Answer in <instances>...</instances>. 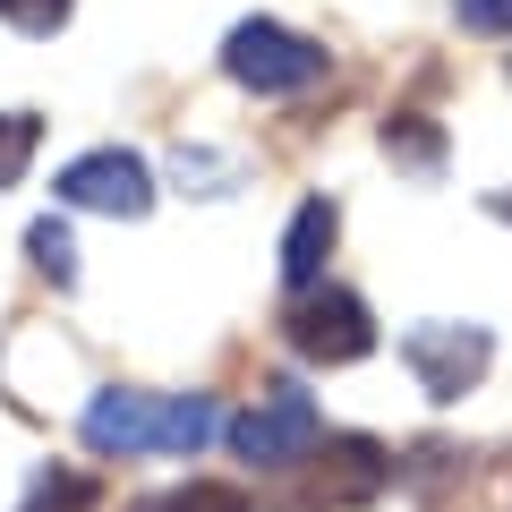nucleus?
<instances>
[{
  "label": "nucleus",
  "mask_w": 512,
  "mask_h": 512,
  "mask_svg": "<svg viewBox=\"0 0 512 512\" xmlns=\"http://www.w3.org/2000/svg\"><path fill=\"white\" fill-rule=\"evenodd\" d=\"M231 453L248 461V470H299V461L316 453V402L299 384H265V393L231 419Z\"/></svg>",
  "instance_id": "obj_2"
},
{
  "label": "nucleus",
  "mask_w": 512,
  "mask_h": 512,
  "mask_svg": "<svg viewBox=\"0 0 512 512\" xmlns=\"http://www.w3.org/2000/svg\"><path fill=\"white\" fill-rule=\"evenodd\" d=\"M222 69H231L248 94H299V86L325 77V43L291 35V26H274V18H248V26H231V43H222Z\"/></svg>",
  "instance_id": "obj_3"
},
{
  "label": "nucleus",
  "mask_w": 512,
  "mask_h": 512,
  "mask_svg": "<svg viewBox=\"0 0 512 512\" xmlns=\"http://www.w3.org/2000/svg\"><path fill=\"white\" fill-rule=\"evenodd\" d=\"M453 18L470 35H512V0H453Z\"/></svg>",
  "instance_id": "obj_15"
},
{
  "label": "nucleus",
  "mask_w": 512,
  "mask_h": 512,
  "mask_svg": "<svg viewBox=\"0 0 512 512\" xmlns=\"http://www.w3.org/2000/svg\"><path fill=\"white\" fill-rule=\"evenodd\" d=\"M333 231H342L333 197H308L291 214V231H282V282L291 291H316V274H325V256H333Z\"/></svg>",
  "instance_id": "obj_8"
},
{
  "label": "nucleus",
  "mask_w": 512,
  "mask_h": 512,
  "mask_svg": "<svg viewBox=\"0 0 512 512\" xmlns=\"http://www.w3.org/2000/svg\"><path fill=\"white\" fill-rule=\"evenodd\" d=\"M282 342H291L299 359H316V367H350V359L376 350V316L350 291H299L291 308H282Z\"/></svg>",
  "instance_id": "obj_5"
},
{
  "label": "nucleus",
  "mask_w": 512,
  "mask_h": 512,
  "mask_svg": "<svg viewBox=\"0 0 512 512\" xmlns=\"http://www.w3.org/2000/svg\"><path fill=\"white\" fill-rule=\"evenodd\" d=\"M60 197L86 205V214H111V222H137L154 205V171L137 163V154L103 146V154H77L69 171H60Z\"/></svg>",
  "instance_id": "obj_7"
},
{
  "label": "nucleus",
  "mask_w": 512,
  "mask_h": 512,
  "mask_svg": "<svg viewBox=\"0 0 512 512\" xmlns=\"http://www.w3.org/2000/svg\"><path fill=\"white\" fill-rule=\"evenodd\" d=\"M154 512H248V495L222 487V478H188V487H171Z\"/></svg>",
  "instance_id": "obj_12"
},
{
  "label": "nucleus",
  "mask_w": 512,
  "mask_h": 512,
  "mask_svg": "<svg viewBox=\"0 0 512 512\" xmlns=\"http://www.w3.org/2000/svg\"><path fill=\"white\" fill-rule=\"evenodd\" d=\"M487 205H495V214H504V222H512V197H487Z\"/></svg>",
  "instance_id": "obj_16"
},
{
  "label": "nucleus",
  "mask_w": 512,
  "mask_h": 512,
  "mask_svg": "<svg viewBox=\"0 0 512 512\" xmlns=\"http://www.w3.org/2000/svg\"><path fill=\"white\" fill-rule=\"evenodd\" d=\"M393 487V453L376 436H325V453H308V495L282 512H359Z\"/></svg>",
  "instance_id": "obj_4"
},
{
  "label": "nucleus",
  "mask_w": 512,
  "mask_h": 512,
  "mask_svg": "<svg viewBox=\"0 0 512 512\" xmlns=\"http://www.w3.org/2000/svg\"><path fill=\"white\" fill-rule=\"evenodd\" d=\"M26 512H94V478L86 470H43L35 495H26Z\"/></svg>",
  "instance_id": "obj_10"
},
{
  "label": "nucleus",
  "mask_w": 512,
  "mask_h": 512,
  "mask_svg": "<svg viewBox=\"0 0 512 512\" xmlns=\"http://www.w3.org/2000/svg\"><path fill=\"white\" fill-rule=\"evenodd\" d=\"M35 137H43L35 111H0V188H18V171L35 163Z\"/></svg>",
  "instance_id": "obj_11"
},
{
  "label": "nucleus",
  "mask_w": 512,
  "mask_h": 512,
  "mask_svg": "<svg viewBox=\"0 0 512 512\" xmlns=\"http://www.w3.org/2000/svg\"><path fill=\"white\" fill-rule=\"evenodd\" d=\"M26 256H35L52 282H77V248H69V231H60V222H35V231H26Z\"/></svg>",
  "instance_id": "obj_13"
},
{
  "label": "nucleus",
  "mask_w": 512,
  "mask_h": 512,
  "mask_svg": "<svg viewBox=\"0 0 512 512\" xmlns=\"http://www.w3.org/2000/svg\"><path fill=\"white\" fill-rule=\"evenodd\" d=\"M0 18L26 35H52V26H69V0H0Z\"/></svg>",
  "instance_id": "obj_14"
},
{
  "label": "nucleus",
  "mask_w": 512,
  "mask_h": 512,
  "mask_svg": "<svg viewBox=\"0 0 512 512\" xmlns=\"http://www.w3.org/2000/svg\"><path fill=\"white\" fill-rule=\"evenodd\" d=\"M214 427L222 419H214L205 393H128V384H111V393H94V402H86V444L103 461H128V453H197Z\"/></svg>",
  "instance_id": "obj_1"
},
{
  "label": "nucleus",
  "mask_w": 512,
  "mask_h": 512,
  "mask_svg": "<svg viewBox=\"0 0 512 512\" xmlns=\"http://www.w3.org/2000/svg\"><path fill=\"white\" fill-rule=\"evenodd\" d=\"M384 154L410 163V171H436V163H444V137L419 120V111H393V120H384Z\"/></svg>",
  "instance_id": "obj_9"
},
{
  "label": "nucleus",
  "mask_w": 512,
  "mask_h": 512,
  "mask_svg": "<svg viewBox=\"0 0 512 512\" xmlns=\"http://www.w3.org/2000/svg\"><path fill=\"white\" fill-rule=\"evenodd\" d=\"M402 359H410V376L427 384V402H461V393L487 376L495 342H487V325H410Z\"/></svg>",
  "instance_id": "obj_6"
}]
</instances>
